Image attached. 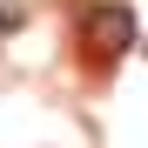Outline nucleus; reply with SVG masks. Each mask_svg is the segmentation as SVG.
Instances as JSON below:
<instances>
[{
	"mask_svg": "<svg viewBox=\"0 0 148 148\" xmlns=\"http://www.w3.org/2000/svg\"><path fill=\"white\" fill-rule=\"evenodd\" d=\"M88 40L101 47V54L135 47V14H128V7H94V14H88Z\"/></svg>",
	"mask_w": 148,
	"mask_h": 148,
	"instance_id": "obj_1",
	"label": "nucleus"
}]
</instances>
